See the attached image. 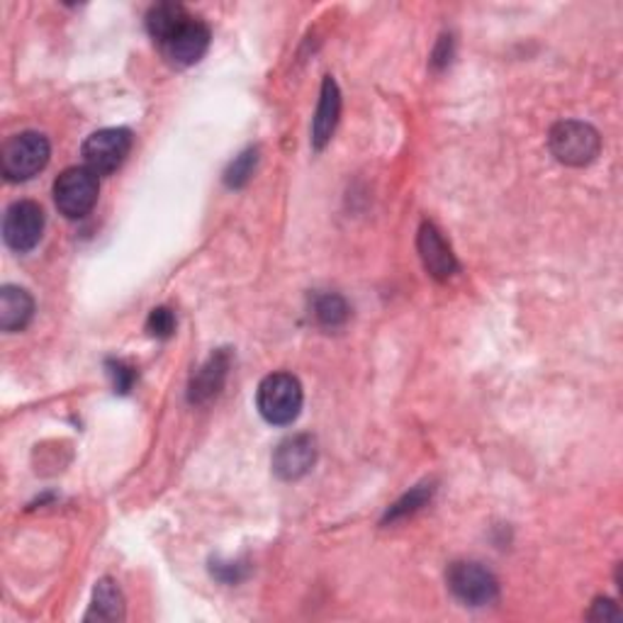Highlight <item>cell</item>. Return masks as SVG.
Wrapping results in <instances>:
<instances>
[{
  "label": "cell",
  "mask_w": 623,
  "mask_h": 623,
  "mask_svg": "<svg viewBox=\"0 0 623 623\" xmlns=\"http://www.w3.org/2000/svg\"><path fill=\"white\" fill-rule=\"evenodd\" d=\"M304 402L302 385L290 373H273L263 377L257 393V407L269 424L288 426L300 416Z\"/></svg>",
  "instance_id": "6da1fadb"
},
{
  "label": "cell",
  "mask_w": 623,
  "mask_h": 623,
  "mask_svg": "<svg viewBox=\"0 0 623 623\" xmlns=\"http://www.w3.org/2000/svg\"><path fill=\"white\" fill-rule=\"evenodd\" d=\"M548 145L553 157L565 166H589L599 157L601 137L599 132L580 120H563L550 129Z\"/></svg>",
  "instance_id": "7a4b0ae2"
},
{
  "label": "cell",
  "mask_w": 623,
  "mask_h": 623,
  "mask_svg": "<svg viewBox=\"0 0 623 623\" xmlns=\"http://www.w3.org/2000/svg\"><path fill=\"white\" fill-rule=\"evenodd\" d=\"M49 154H52V147H49V139L45 135L23 132V135H15L5 141L3 154H0V171L10 183L29 180L39 171H45Z\"/></svg>",
  "instance_id": "3957f363"
},
{
  "label": "cell",
  "mask_w": 623,
  "mask_h": 623,
  "mask_svg": "<svg viewBox=\"0 0 623 623\" xmlns=\"http://www.w3.org/2000/svg\"><path fill=\"white\" fill-rule=\"evenodd\" d=\"M100 192L98 176L86 166L66 169L54 180L57 210L68 220H80L96 208Z\"/></svg>",
  "instance_id": "277c9868"
},
{
  "label": "cell",
  "mask_w": 623,
  "mask_h": 623,
  "mask_svg": "<svg viewBox=\"0 0 623 623\" xmlns=\"http://www.w3.org/2000/svg\"><path fill=\"white\" fill-rule=\"evenodd\" d=\"M157 45L163 59H166L173 68H188L198 64L210 49V27L200 23L198 17L188 15Z\"/></svg>",
  "instance_id": "5b68a950"
},
{
  "label": "cell",
  "mask_w": 623,
  "mask_h": 623,
  "mask_svg": "<svg viewBox=\"0 0 623 623\" xmlns=\"http://www.w3.org/2000/svg\"><path fill=\"white\" fill-rule=\"evenodd\" d=\"M132 149V132L125 127H108L100 129L96 135H90L84 141V154L86 169H90L96 176H108V173L117 171L122 161L127 159Z\"/></svg>",
  "instance_id": "8992f818"
},
{
  "label": "cell",
  "mask_w": 623,
  "mask_h": 623,
  "mask_svg": "<svg viewBox=\"0 0 623 623\" xmlns=\"http://www.w3.org/2000/svg\"><path fill=\"white\" fill-rule=\"evenodd\" d=\"M448 587L468 607H487L499 595L497 577L479 563H453L446 572Z\"/></svg>",
  "instance_id": "52a82bcc"
},
{
  "label": "cell",
  "mask_w": 623,
  "mask_h": 623,
  "mask_svg": "<svg viewBox=\"0 0 623 623\" xmlns=\"http://www.w3.org/2000/svg\"><path fill=\"white\" fill-rule=\"evenodd\" d=\"M45 232V210L33 200L13 202L3 217V239L13 251H33Z\"/></svg>",
  "instance_id": "ba28073f"
},
{
  "label": "cell",
  "mask_w": 623,
  "mask_h": 623,
  "mask_svg": "<svg viewBox=\"0 0 623 623\" xmlns=\"http://www.w3.org/2000/svg\"><path fill=\"white\" fill-rule=\"evenodd\" d=\"M316 461V441L310 434L285 438L273 453V473L281 479H300L312 470Z\"/></svg>",
  "instance_id": "9c48e42d"
},
{
  "label": "cell",
  "mask_w": 623,
  "mask_h": 623,
  "mask_svg": "<svg viewBox=\"0 0 623 623\" xmlns=\"http://www.w3.org/2000/svg\"><path fill=\"white\" fill-rule=\"evenodd\" d=\"M416 249H419V257H422L424 269L428 271L432 278L448 281L458 273L456 253L451 251V247H448L444 234L438 232L432 222H424L422 227H419Z\"/></svg>",
  "instance_id": "30bf717a"
},
{
  "label": "cell",
  "mask_w": 623,
  "mask_h": 623,
  "mask_svg": "<svg viewBox=\"0 0 623 623\" xmlns=\"http://www.w3.org/2000/svg\"><path fill=\"white\" fill-rule=\"evenodd\" d=\"M229 363H232L229 353L222 349L217 353H212L210 359L198 367L196 375L190 377V385H188L190 404H208L220 395V390L224 387V381H227Z\"/></svg>",
  "instance_id": "8fae6325"
},
{
  "label": "cell",
  "mask_w": 623,
  "mask_h": 623,
  "mask_svg": "<svg viewBox=\"0 0 623 623\" xmlns=\"http://www.w3.org/2000/svg\"><path fill=\"white\" fill-rule=\"evenodd\" d=\"M341 115V90L336 86L332 76L324 78L320 103H316V112L312 120V147L324 149L332 141V135L336 125H339Z\"/></svg>",
  "instance_id": "7c38bea8"
},
{
  "label": "cell",
  "mask_w": 623,
  "mask_h": 623,
  "mask_svg": "<svg viewBox=\"0 0 623 623\" xmlns=\"http://www.w3.org/2000/svg\"><path fill=\"white\" fill-rule=\"evenodd\" d=\"M35 314V300L25 288L17 285H5L0 290V326L3 332H23Z\"/></svg>",
  "instance_id": "4fadbf2b"
},
{
  "label": "cell",
  "mask_w": 623,
  "mask_h": 623,
  "mask_svg": "<svg viewBox=\"0 0 623 623\" xmlns=\"http://www.w3.org/2000/svg\"><path fill=\"white\" fill-rule=\"evenodd\" d=\"M125 619V597L110 577H103L96 585L94 605L86 614V621H122Z\"/></svg>",
  "instance_id": "5bb4252c"
},
{
  "label": "cell",
  "mask_w": 623,
  "mask_h": 623,
  "mask_svg": "<svg viewBox=\"0 0 623 623\" xmlns=\"http://www.w3.org/2000/svg\"><path fill=\"white\" fill-rule=\"evenodd\" d=\"M183 17H188V10L178 3H159L147 13V29L154 37V42H161Z\"/></svg>",
  "instance_id": "9a60e30c"
},
{
  "label": "cell",
  "mask_w": 623,
  "mask_h": 623,
  "mask_svg": "<svg viewBox=\"0 0 623 623\" xmlns=\"http://www.w3.org/2000/svg\"><path fill=\"white\" fill-rule=\"evenodd\" d=\"M314 316L326 329H336L349 320V304L336 292L320 295V298H314Z\"/></svg>",
  "instance_id": "2e32d148"
},
{
  "label": "cell",
  "mask_w": 623,
  "mask_h": 623,
  "mask_svg": "<svg viewBox=\"0 0 623 623\" xmlns=\"http://www.w3.org/2000/svg\"><path fill=\"white\" fill-rule=\"evenodd\" d=\"M432 495H434V485L432 483L412 487L410 493H407L402 499H397V502L390 509H387L385 524H387V521H390V524H393V521L412 516L414 512H419V509L426 507V502H428V499H432Z\"/></svg>",
  "instance_id": "e0dca14e"
},
{
  "label": "cell",
  "mask_w": 623,
  "mask_h": 623,
  "mask_svg": "<svg viewBox=\"0 0 623 623\" xmlns=\"http://www.w3.org/2000/svg\"><path fill=\"white\" fill-rule=\"evenodd\" d=\"M257 163H259V151L257 149L241 151V154L229 163V169L224 171V183H227L229 188L247 186V183L253 176V171H257Z\"/></svg>",
  "instance_id": "ac0fdd59"
},
{
  "label": "cell",
  "mask_w": 623,
  "mask_h": 623,
  "mask_svg": "<svg viewBox=\"0 0 623 623\" xmlns=\"http://www.w3.org/2000/svg\"><path fill=\"white\" fill-rule=\"evenodd\" d=\"M147 332L154 339H169V336L176 332V316L169 308H157L151 310L149 320H147Z\"/></svg>",
  "instance_id": "d6986e66"
},
{
  "label": "cell",
  "mask_w": 623,
  "mask_h": 623,
  "mask_svg": "<svg viewBox=\"0 0 623 623\" xmlns=\"http://www.w3.org/2000/svg\"><path fill=\"white\" fill-rule=\"evenodd\" d=\"M108 375L112 381V387H115V393L120 395H127L132 390V385H135V367H129L127 363L122 361H108Z\"/></svg>",
  "instance_id": "ffe728a7"
},
{
  "label": "cell",
  "mask_w": 623,
  "mask_h": 623,
  "mask_svg": "<svg viewBox=\"0 0 623 623\" xmlns=\"http://www.w3.org/2000/svg\"><path fill=\"white\" fill-rule=\"evenodd\" d=\"M451 57H453V42H451V37H441V42L436 45L434 57H432L434 68H444V66L451 64Z\"/></svg>",
  "instance_id": "44dd1931"
},
{
  "label": "cell",
  "mask_w": 623,
  "mask_h": 623,
  "mask_svg": "<svg viewBox=\"0 0 623 623\" xmlns=\"http://www.w3.org/2000/svg\"><path fill=\"white\" fill-rule=\"evenodd\" d=\"M589 619H619L621 611L616 609V605L611 599H597L595 605H591V611L587 614Z\"/></svg>",
  "instance_id": "7402d4cb"
}]
</instances>
